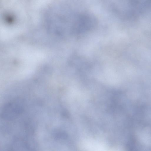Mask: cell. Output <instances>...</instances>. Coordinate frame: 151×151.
<instances>
[{
	"mask_svg": "<svg viewBox=\"0 0 151 151\" xmlns=\"http://www.w3.org/2000/svg\"><path fill=\"white\" fill-rule=\"evenodd\" d=\"M24 103L23 100L16 99L5 104L1 111L2 118L7 120L16 119L24 111Z\"/></svg>",
	"mask_w": 151,
	"mask_h": 151,
	"instance_id": "cell-1",
	"label": "cell"
}]
</instances>
